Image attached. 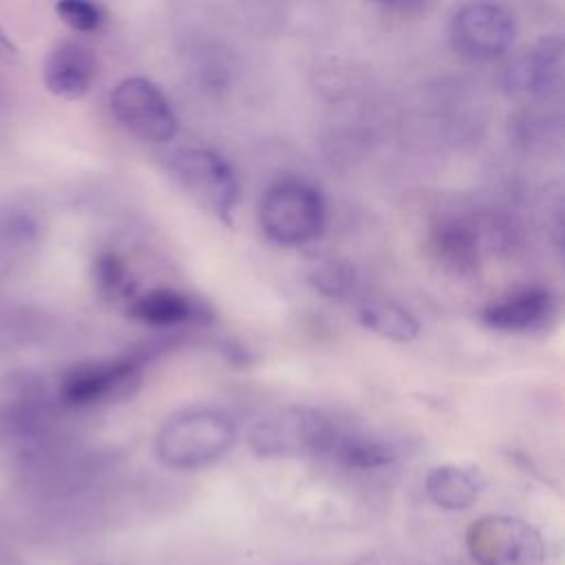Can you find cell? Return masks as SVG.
Wrapping results in <instances>:
<instances>
[{
    "mask_svg": "<svg viewBox=\"0 0 565 565\" xmlns=\"http://www.w3.org/2000/svg\"><path fill=\"white\" fill-rule=\"evenodd\" d=\"M234 422L214 408H188L168 417L157 430L154 450L163 466L201 470L218 461L234 444Z\"/></svg>",
    "mask_w": 565,
    "mask_h": 565,
    "instance_id": "1",
    "label": "cell"
},
{
    "mask_svg": "<svg viewBox=\"0 0 565 565\" xmlns=\"http://www.w3.org/2000/svg\"><path fill=\"white\" fill-rule=\"evenodd\" d=\"M338 435L335 424L320 411L294 406L256 422L247 444L263 459H305L331 452Z\"/></svg>",
    "mask_w": 565,
    "mask_h": 565,
    "instance_id": "2",
    "label": "cell"
},
{
    "mask_svg": "<svg viewBox=\"0 0 565 565\" xmlns=\"http://www.w3.org/2000/svg\"><path fill=\"white\" fill-rule=\"evenodd\" d=\"M258 223L269 241L282 247H298L316 241L327 223L322 194L300 181L282 179L271 183L258 203Z\"/></svg>",
    "mask_w": 565,
    "mask_h": 565,
    "instance_id": "3",
    "label": "cell"
},
{
    "mask_svg": "<svg viewBox=\"0 0 565 565\" xmlns=\"http://www.w3.org/2000/svg\"><path fill=\"white\" fill-rule=\"evenodd\" d=\"M168 172L179 190L205 214L221 223L232 221L238 201V181L221 154L205 148H181L170 154Z\"/></svg>",
    "mask_w": 565,
    "mask_h": 565,
    "instance_id": "4",
    "label": "cell"
},
{
    "mask_svg": "<svg viewBox=\"0 0 565 565\" xmlns=\"http://www.w3.org/2000/svg\"><path fill=\"white\" fill-rule=\"evenodd\" d=\"M466 545L477 565H541V534L516 516H481L466 532Z\"/></svg>",
    "mask_w": 565,
    "mask_h": 565,
    "instance_id": "5",
    "label": "cell"
},
{
    "mask_svg": "<svg viewBox=\"0 0 565 565\" xmlns=\"http://www.w3.org/2000/svg\"><path fill=\"white\" fill-rule=\"evenodd\" d=\"M110 110L132 137L148 143H166L179 128L170 102L146 77L121 79L110 93Z\"/></svg>",
    "mask_w": 565,
    "mask_h": 565,
    "instance_id": "6",
    "label": "cell"
},
{
    "mask_svg": "<svg viewBox=\"0 0 565 565\" xmlns=\"http://www.w3.org/2000/svg\"><path fill=\"white\" fill-rule=\"evenodd\" d=\"M514 38L512 13L490 0L466 2L450 20V42L457 53L470 60H494L512 46Z\"/></svg>",
    "mask_w": 565,
    "mask_h": 565,
    "instance_id": "7",
    "label": "cell"
},
{
    "mask_svg": "<svg viewBox=\"0 0 565 565\" xmlns=\"http://www.w3.org/2000/svg\"><path fill=\"white\" fill-rule=\"evenodd\" d=\"M141 366L143 362L139 358H113L79 364L62 377L60 395L73 406L102 402L135 382Z\"/></svg>",
    "mask_w": 565,
    "mask_h": 565,
    "instance_id": "8",
    "label": "cell"
},
{
    "mask_svg": "<svg viewBox=\"0 0 565 565\" xmlns=\"http://www.w3.org/2000/svg\"><path fill=\"white\" fill-rule=\"evenodd\" d=\"M563 68V40L543 38L508 68L505 86L514 95L545 99L561 90Z\"/></svg>",
    "mask_w": 565,
    "mask_h": 565,
    "instance_id": "9",
    "label": "cell"
},
{
    "mask_svg": "<svg viewBox=\"0 0 565 565\" xmlns=\"http://www.w3.org/2000/svg\"><path fill=\"white\" fill-rule=\"evenodd\" d=\"M97 75V62L93 51L82 42H62L44 62V86L60 99H82Z\"/></svg>",
    "mask_w": 565,
    "mask_h": 565,
    "instance_id": "10",
    "label": "cell"
},
{
    "mask_svg": "<svg viewBox=\"0 0 565 565\" xmlns=\"http://www.w3.org/2000/svg\"><path fill=\"white\" fill-rule=\"evenodd\" d=\"M554 311V298L547 289L525 287L483 307L481 320L497 331H530Z\"/></svg>",
    "mask_w": 565,
    "mask_h": 565,
    "instance_id": "11",
    "label": "cell"
},
{
    "mask_svg": "<svg viewBox=\"0 0 565 565\" xmlns=\"http://www.w3.org/2000/svg\"><path fill=\"white\" fill-rule=\"evenodd\" d=\"M486 486L483 475L470 466L444 463L435 466L424 481L428 499L444 510H466L470 508Z\"/></svg>",
    "mask_w": 565,
    "mask_h": 565,
    "instance_id": "12",
    "label": "cell"
},
{
    "mask_svg": "<svg viewBox=\"0 0 565 565\" xmlns=\"http://www.w3.org/2000/svg\"><path fill=\"white\" fill-rule=\"evenodd\" d=\"M128 311L132 318H137L139 322H146V324L177 327V324L201 320L203 309H199V305L183 291H177L170 287H159V289L139 294L130 302Z\"/></svg>",
    "mask_w": 565,
    "mask_h": 565,
    "instance_id": "13",
    "label": "cell"
},
{
    "mask_svg": "<svg viewBox=\"0 0 565 565\" xmlns=\"http://www.w3.org/2000/svg\"><path fill=\"white\" fill-rule=\"evenodd\" d=\"M433 254L452 271H470L477 265V236L461 221L441 223L430 236Z\"/></svg>",
    "mask_w": 565,
    "mask_h": 565,
    "instance_id": "14",
    "label": "cell"
},
{
    "mask_svg": "<svg viewBox=\"0 0 565 565\" xmlns=\"http://www.w3.org/2000/svg\"><path fill=\"white\" fill-rule=\"evenodd\" d=\"M360 322L369 331L393 342H411L419 331L417 320L402 305L391 300H373L362 305Z\"/></svg>",
    "mask_w": 565,
    "mask_h": 565,
    "instance_id": "15",
    "label": "cell"
},
{
    "mask_svg": "<svg viewBox=\"0 0 565 565\" xmlns=\"http://www.w3.org/2000/svg\"><path fill=\"white\" fill-rule=\"evenodd\" d=\"M331 452L338 455L342 463L353 468H380V466L393 463L397 457V450L391 444L373 437H353V435L349 437L338 435Z\"/></svg>",
    "mask_w": 565,
    "mask_h": 565,
    "instance_id": "16",
    "label": "cell"
},
{
    "mask_svg": "<svg viewBox=\"0 0 565 565\" xmlns=\"http://www.w3.org/2000/svg\"><path fill=\"white\" fill-rule=\"evenodd\" d=\"M309 282L327 298H342L353 285V269L340 260H322L309 271Z\"/></svg>",
    "mask_w": 565,
    "mask_h": 565,
    "instance_id": "17",
    "label": "cell"
},
{
    "mask_svg": "<svg viewBox=\"0 0 565 565\" xmlns=\"http://www.w3.org/2000/svg\"><path fill=\"white\" fill-rule=\"evenodd\" d=\"M55 13L66 26L79 33L95 31L104 20V11L95 0H57Z\"/></svg>",
    "mask_w": 565,
    "mask_h": 565,
    "instance_id": "18",
    "label": "cell"
},
{
    "mask_svg": "<svg viewBox=\"0 0 565 565\" xmlns=\"http://www.w3.org/2000/svg\"><path fill=\"white\" fill-rule=\"evenodd\" d=\"M0 60L2 62H15L18 60V46L11 42V38L0 26Z\"/></svg>",
    "mask_w": 565,
    "mask_h": 565,
    "instance_id": "19",
    "label": "cell"
},
{
    "mask_svg": "<svg viewBox=\"0 0 565 565\" xmlns=\"http://www.w3.org/2000/svg\"><path fill=\"white\" fill-rule=\"evenodd\" d=\"M375 2H380V4H384V7H393V9H415V7H419L424 0H375Z\"/></svg>",
    "mask_w": 565,
    "mask_h": 565,
    "instance_id": "20",
    "label": "cell"
}]
</instances>
